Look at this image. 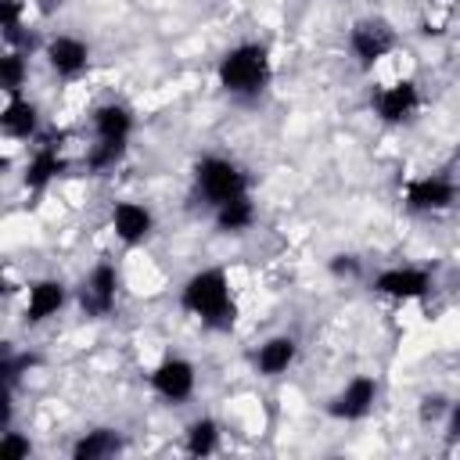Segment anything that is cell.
<instances>
[{
	"label": "cell",
	"instance_id": "1",
	"mask_svg": "<svg viewBox=\"0 0 460 460\" xmlns=\"http://www.w3.org/2000/svg\"><path fill=\"white\" fill-rule=\"evenodd\" d=\"M183 309L194 313L205 327H230L234 323V298H230V280L219 266L198 270L187 277L183 295H180Z\"/></svg>",
	"mask_w": 460,
	"mask_h": 460
},
{
	"label": "cell",
	"instance_id": "2",
	"mask_svg": "<svg viewBox=\"0 0 460 460\" xmlns=\"http://www.w3.org/2000/svg\"><path fill=\"white\" fill-rule=\"evenodd\" d=\"M270 83V54L262 43H237L219 58V86L237 97L252 101Z\"/></svg>",
	"mask_w": 460,
	"mask_h": 460
},
{
	"label": "cell",
	"instance_id": "3",
	"mask_svg": "<svg viewBox=\"0 0 460 460\" xmlns=\"http://www.w3.org/2000/svg\"><path fill=\"white\" fill-rule=\"evenodd\" d=\"M194 187L198 194L216 208L223 201H234L241 194H248V176L237 162L230 158H219V155H208L194 165Z\"/></svg>",
	"mask_w": 460,
	"mask_h": 460
},
{
	"label": "cell",
	"instance_id": "4",
	"mask_svg": "<svg viewBox=\"0 0 460 460\" xmlns=\"http://www.w3.org/2000/svg\"><path fill=\"white\" fill-rule=\"evenodd\" d=\"M79 309L90 320H104L115 309V295H119V270L111 262H97L83 280H79Z\"/></svg>",
	"mask_w": 460,
	"mask_h": 460
},
{
	"label": "cell",
	"instance_id": "5",
	"mask_svg": "<svg viewBox=\"0 0 460 460\" xmlns=\"http://www.w3.org/2000/svg\"><path fill=\"white\" fill-rule=\"evenodd\" d=\"M349 50L363 68H370L395 50V29L385 18H359L349 32Z\"/></svg>",
	"mask_w": 460,
	"mask_h": 460
},
{
	"label": "cell",
	"instance_id": "6",
	"mask_svg": "<svg viewBox=\"0 0 460 460\" xmlns=\"http://www.w3.org/2000/svg\"><path fill=\"white\" fill-rule=\"evenodd\" d=\"M402 201H406L410 212H442L456 201V183L446 172L417 176L402 187Z\"/></svg>",
	"mask_w": 460,
	"mask_h": 460
},
{
	"label": "cell",
	"instance_id": "7",
	"mask_svg": "<svg viewBox=\"0 0 460 460\" xmlns=\"http://www.w3.org/2000/svg\"><path fill=\"white\" fill-rule=\"evenodd\" d=\"M370 288L385 298H395V302H413V298H424L431 291V277L417 266H392V270H381Z\"/></svg>",
	"mask_w": 460,
	"mask_h": 460
},
{
	"label": "cell",
	"instance_id": "8",
	"mask_svg": "<svg viewBox=\"0 0 460 460\" xmlns=\"http://www.w3.org/2000/svg\"><path fill=\"white\" fill-rule=\"evenodd\" d=\"M194 385H198V374H194V363L172 356V359H162L155 370H151V388L165 399V402H187L194 395Z\"/></svg>",
	"mask_w": 460,
	"mask_h": 460
},
{
	"label": "cell",
	"instance_id": "9",
	"mask_svg": "<svg viewBox=\"0 0 460 460\" xmlns=\"http://www.w3.org/2000/svg\"><path fill=\"white\" fill-rule=\"evenodd\" d=\"M374 402H377V381L367 377V374H356V377L331 399L327 413L338 417V420H363V417L374 410Z\"/></svg>",
	"mask_w": 460,
	"mask_h": 460
},
{
	"label": "cell",
	"instance_id": "10",
	"mask_svg": "<svg viewBox=\"0 0 460 460\" xmlns=\"http://www.w3.org/2000/svg\"><path fill=\"white\" fill-rule=\"evenodd\" d=\"M420 104V93H417V83L413 79H399V83H388L374 93V111L381 122L388 126H399L406 122Z\"/></svg>",
	"mask_w": 460,
	"mask_h": 460
},
{
	"label": "cell",
	"instance_id": "11",
	"mask_svg": "<svg viewBox=\"0 0 460 460\" xmlns=\"http://www.w3.org/2000/svg\"><path fill=\"white\" fill-rule=\"evenodd\" d=\"M111 230H115V237L122 241V244H144L147 237H151V230H155V216H151V208L147 205H140V201H115V208H111Z\"/></svg>",
	"mask_w": 460,
	"mask_h": 460
},
{
	"label": "cell",
	"instance_id": "12",
	"mask_svg": "<svg viewBox=\"0 0 460 460\" xmlns=\"http://www.w3.org/2000/svg\"><path fill=\"white\" fill-rule=\"evenodd\" d=\"M43 54H47V65H50L61 79H75V75H83L86 65H90V47H86L79 36H54Z\"/></svg>",
	"mask_w": 460,
	"mask_h": 460
},
{
	"label": "cell",
	"instance_id": "13",
	"mask_svg": "<svg viewBox=\"0 0 460 460\" xmlns=\"http://www.w3.org/2000/svg\"><path fill=\"white\" fill-rule=\"evenodd\" d=\"M68 302V288L54 277H43L29 288V298H25V323H43L50 316H58Z\"/></svg>",
	"mask_w": 460,
	"mask_h": 460
},
{
	"label": "cell",
	"instance_id": "14",
	"mask_svg": "<svg viewBox=\"0 0 460 460\" xmlns=\"http://www.w3.org/2000/svg\"><path fill=\"white\" fill-rule=\"evenodd\" d=\"M65 172V158H61V151H58V144L54 140H43V144H36V151L29 155V162H25V172H22V183L29 187V190H43L54 176H61Z\"/></svg>",
	"mask_w": 460,
	"mask_h": 460
},
{
	"label": "cell",
	"instance_id": "15",
	"mask_svg": "<svg viewBox=\"0 0 460 460\" xmlns=\"http://www.w3.org/2000/svg\"><path fill=\"white\" fill-rule=\"evenodd\" d=\"M295 356H298V341H295L291 334H273V338H266V341L259 345V352H255V370H259L262 377H280V374H288V367L295 363Z\"/></svg>",
	"mask_w": 460,
	"mask_h": 460
},
{
	"label": "cell",
	"instance_id": "16",
	"mask_svg": "<svg viewBox=\"0 0 460 460\" xmlns=\"http://www.w3.org/2000/svg\"><path fill=\"white\" fill-rule=\"evenodd\" d=\"M93 137L97 140H111V144H129V133H133V111L126 104H101L93 108Z\"/></svg>",
	"mask_w": 460,
	"mask_h": 460
},
{
	"label": "cell",
	"instance_id": "17",
	"mask_svg": "<svg viewBox=\"0 0 460 460\" xmlns=\"http://www.w3.org/2000/svg\"><path fill=\"white\" fill-rule=\"evenodd\" d=\"M0 126H4L7 137L29 140V137H36L40 111H36V104L25 101V97H7V104H4V111H0Z\"/></svg>",
	"mask_w": 460,
	"mask_h": 460
},
{
	"label": "cell",
	"instance_id": "18",
	"mask_svg": "<svg viewBox=\"0 0 460 460\" xmlns=\"http://www.w3.org/2000/svg\"><path fill=\"white\" fill-rule=\"evenodd\" d=\"M119 449H122V435L115 428H93L72 446V456L75 460H104V456H115Z\"/></svg>",
	"mask_w": 460,
	"mask_h": 460
},
{
	"label": "cell",
	"instance_id": "19",
	"mask_svg": "<svg viewBox=\"0 0 460 460\" xmlns=\"http://www.w3.org/2000/svg\"><path fill=\"white\" fill-rule=\"evenodd\" d=\"M252 223H255V205H252L248 194L216 205V230H223V234H244V230H252Z\"/></svg>",
	"mask_w": 460,
	"mask_h": 460
},
{
	"label": "cell",
	"instance_id": "20",
	"mask_svg": "<svg viewBox=\"0 0 460 460\" xmlns=\"http://www.w3.org/2000/svg\"><path fill=\"white\" fill-rule=\"evenodd\" d=\"M219 449V424L212 417H198L187 428V453L190 456H208Z\"/></svg>",
	"mask_w": 460,
	"mask_h": 460
},
{
	"label": "cell",
	"instance_id": "21",
	"mask_svg": "<svg viewBox=\"0 0 460 460\" xmlns=\"http://www.w3.org/2000/svg\"><path fill=\"white\" fill-rule=\"evenodd\" d=\"M25 75H29L25 54L7 50V54L0 58V86H4V93H7V97H18V90L25 86Z\"/></svg>",
	"mask_w": 460,
	"mask_h": 460
},
{
	"label": "cell",
	"instance_id": "22",
	"mask_svg": "<svg viewBox=\"0 0 460 460\" xmlns=\"http://www.w3.org/2000/svg\"><path fill=\"white\" fill-rule=\"evenodd\" d=\"M122 155H126V144L97 140V144L90 147V155H86V169H90V172H104V169H111V165H115Z\"/></svg>",
	"mask_w": 460,
	"mask_h": 460
},
{
	"label": "cell",
	"instance_id": "23",
	"mask_svg": "<svg viewBox=\"0 0 460 460\" xmlns=\"http://www.w3.org/2000/svg\"><path fill=\"white\" fill-rule=\"evenodd\" d=\"M0 29L7 43L22 36V0H0Z\"/></svg>",
	"mask_w": 460,
	"mask_h": 460
},
{
	"label": "cell",
	"instance_id": "24",
	"mask_svg": "<svg viewBox=\"0 0 460 460\" xmlns=\"http://www.w3.org/2000/svg\"><path fill=\"white\" fill-rule=\"evenodd\" d=\"M0 453H4V456H11V460H22V456H29V453H32V442L7 428V431H4V442H0Z\"/></svg>",
	"mask_w": 460,
	"mask_h": 460
},
{
	"label": "cell",
	"instance_id": "25",
	"mask_svg": "<svg viewBox=\"0 0 460 460\" xmlns=\"http://www.w3.org/2000/svg\"><path fill=\"white\" fill-rule=\"evenodd\" d=\"M331 273L334 277H356L359 273V259L356 255H334L331 259Z\"/></svg>",
	"mask_w": 460,
	"mask_h": 460
},
{
	"label": "cell",
	"instance_id": "26",
	"mask_svg": "<svg viewBox=\"0 0 460 460\" xmlns=\"http://www.w3.org/2000/svg\"><path fill=\"white\" fill-rule=\"evenodd\" d=\"M446 431H449L453 442H460V402L449 406V424H446Z\"/></svg>",
	"mask_w": 460,
	"mask_h": 460
}]
</instances>
